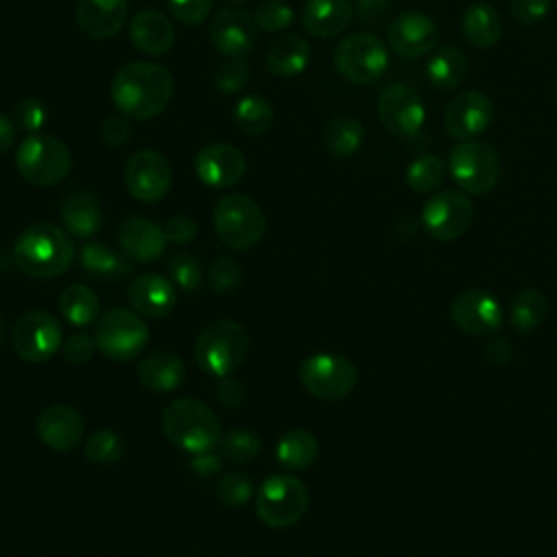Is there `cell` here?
<instances>
[{
	"label": "cell",
	"mask_w": 557,
	"mask_h": 557,
	"mask_svg": "<svg viewBox=\"0 0 557 557\" xmlns=\"http://www.w3.org/2000/svg\"><path fill=\"white\" fill-rule=\"evenodd\" d=\"M170 72L150 61H133L117 70L111 83V100L128 120L157 117L172 98Z\"/></svg>",
	"instance_id": "1"
},
{
	"label": "cell",
	"mask_w": 557,
	"mask_h": 557,
	"mask_svg": "<svg viewBox=\"0 0 557 557\" xmlns=\"http://www.w3.org/2000/svg\"><path fill=\"white\" fill-rule=\"evenodd\" d=\"M76 248L70 235L50 222L26 226L13 244L15 265L33 278H57L74 263Z\"/></svg>",
	"instance_id": "2"
},
{
	"label": "cell",
	"mask_w": 557,
	"mask_h": 557,
	"mask_svg": "<svg viewBox=\"0 0 557 557\" xmlns=\"http://www.w3.org/2000/svg\"><path fill=\"white\" fill-rule=\"evenodd\" d=\"M161 431L170 444L196 455L220 444V418L198 398H174L161 413Z\"/></svg>",
	"instance_id": "3"
},
{
	"label": "cell",
	"mask_w": 557,
	"mask_h": 557,
	"mask_svg": "<svg viewBox=\"0 0 557 557\" xmlns=\"http://www.w3.org/2000/svg\"><path fill=\"white\" fill-rule=\"evenodd\" d=\"M250 350L248 331L235 320L209 322L196 337L194 357L205 374L224 379L231 376Z\"/></svg>",
	"instance_id": "4"
},
{
	"label": "cell",
	"mask_w": 557,
	"mask_h": 557,
	"mask_svg": "<svg viewBox=\"0 0 557 557\" xmlns=\"http://www.w3.org/2000/svg\"><path fill=\"white\" fill-rule=\"evenodd\" d=\"M218 239L231 250L257 246L268 228V220L257 200L246 194H224L213 209Z\"/></svg>",
	"instance_id": "5"
},
{
	"label": "cell",
	"mask_w": 557,
	"mask_h": 557,
	"mask_svg": "<svg viewBox=\"0 0 557 557\" xmlns=\"http://www.w3.org/2000/svg\"><path fill=\"white\" fill-rule=\"evenodd\" d=\"M15 168L26 183L37 187H52L70 174L72 154L61 139L33 133L17 146Z\"/></svg>",
	"instance_id": "6"
},
{
	"label": "cell",
	"mask_w": 557,
	"mask_h": 557,
	"mask_svg": "<svg viewBox=\"0 0 557 557\" xmlns=\"http://www.w3.org/2000/svg\"><path fill=\"white\" fill-rule=\"evenodd\" d=\"M448 170L461 191L483 196L492 191L500 178V157L496 148L481 139L459 141L448 154Z\"/></svg>",
	"instance_id": "7"
},
{
	"label": "cell",
	"mask_w": 557,
	"mask_h": 557,
	"mask_svg": "<svg viewBox=\"0 0 557 557\" xmlns=\"http://www.w3.org/2000/svg\"><path fill=\"white\" fill-rule=\"evenodd\" d=\"M309 507L307 485L292 474L268 476L255 496V511L259 520L272 529L296 524Z\"/></svg>",
	"instance_id": "8"
},
{
	"label": "cell",
	"mask_w": 557,
	"mask_h": 557,
	"mask_svg": "<svg viewBox=\"0 0 557 557\" xmlns=\"http://www.w3.org/2000/svg\"><path fill=\"white\" fill-rule=\"evenodd\" d=\"M94 339L104 357L113 361H131L146 350L150 329L137 311L111 309L96 320Z\"/></svg>",
	"instance_id": "9"
},
{
	"label": "cell",
	"mask_w": 557,
	"mask_h": 557,
	"mask_svg": "<svg viewBox=\"0 0 557 557\" xmlns=\"http://www.w3.org/2000/svg\"><path fill=\"white\" fill-rule=\"evenodd\" d=\"M387 48L372 33L348 35L333 50V65L337 74L357 85L381 78L387 70Z\"/></svg>",
	"instance_id": "10"
},
{
	"label": "cell",
	"mask_w": 557,
	"mask_h": 557,
	"mask_svg": "<svg viewBox=\"0 0 557 557\" xmlns=\"http://www.w3.org/2000/svg\"><path fill=\"white\" fill-rule=\"evenodd\" d=\"M302 387L320 400H342L357 385V366L337 352H313L300 363Z\"/></svg>",
	"instance_id": "11"
},
{
	"label": "cell",
	"mask_w": 557,
	"mask_h": 557,
	"mask_svg": "<svg viewBox=\"0 0 557 557\" xmlns=\"http://www.w3.org/2000/svg\"><path fill=\"white\" fill-rule=\"evenodd\" d=\"M63 331L59 320L44 309L26 311L11 329V344L20 359L28 363H44L63 346Z\"/></svg>",
	"instance_id": "12"
},
{
	"label": "cell",
	"mask_w": 557,
	"mask_h": 557,
	"mask_svg": "<svg viewBox=\"0 0 557 557\" xmlns=\"http://www.w3.org/2000/svg\"><path fill=\"white\" fill-rule=\"evenodd\" d=\"M474 218L472 200L461 189L435 191L422 207L420 222L424 231L437 242H453L461 237Z\"/></svg>",
	"instance_id": "13"
},
{
	"label": "cell",
	"mask_w": 557,
	"mask_h": 557,
	"mask_svg": "<svg viewBox=\"0 0 557 557\" xmlns=\"http://www.w3.org/2000/svg\"><path fill=\"white\" fill-rule=\"evenodd\" d=\"M124 183L135 200L159 202L172 187L170 161L157 150H137L124 165Z\"/></svg>",
	"instance_id": "14"
},
{
	"label": "cell",
	"mask_w": 557,
	"mask_h": 557,
	"mask_svg": "<svg viewBox=\"0 0 557 557\" xmlns=\"http://www.w3.org/2000/svg\"><path fill=\"white\" fill-rule=\"evenodd\" d=\"M376 111L387 133L400 139H413L420 133L426 117L420 94L409 85L400 83L389 85L379 94Z\"/></svg>",
	"instance_id": "15"
},
{
	"label": "cell",
	"mask_w": 557,
	"mask_h": 557,
	"mask_svg": "<svg viewBox=\"0 0 557 557\" xmlns=\"http://www.w3.org/2000/svg\"><path fill=\"white\" fill-rule=\"evenodd\" d=\"M505 311L500 302L483 289H466L450 302V320L466 335L483 337L500 329Z\"/></svg>",
	"instance_id": "16"
},
{
	"label": "cell",
	"mask_w": 557,
	"mask_h": 557,
	"mask_svg": "<svg viewBox=\"0 0 557 557\" xmlns=\"http://www.w3.org/2000/svg\"><path fill=\"white\" fill-rule=\"evenodd\" d=\"M492 122V100L476 89L457 94L444 109V128L459 141L476 139Z\"/></svg>",
	"instance_id": "17"
},
{
	"label": "cell",
	"mask_w": 557,
	"mask_h": 557,
	"mask_svg": "<svg viewBox=\"0 0 557 557\" xmlns=\"http://www.w3.org/2000/svg\"><path fill=\"white\" fill-rule=\"evenodd\" d=\"M437 24L420 11H405L387 26V44L403 59H418L437 44Z\"/></svg>",
	"instance_id": "18"
},
{
	"label": "cell",
	"mask_w": 557,
	"mask_h": 557,
	"mask_svg": "<svg viewBox=\"0 0 557 557\" xmlns=\"http://www.w3.org/2000/svg\"><path fill=\"white\" fill-rule=\"evenodd\" d=\"M255 20L242 9H220L211 17L209 37L226 59H244L255 48Z\"/></svg>",
	"instance_id": "19"
},
{
	"label": "cell",
	"mask_w": 557,
	"mask_h": 557,
	"mask_svg": "<svg viewBox=\"0 0 557 557\" xmlns=\"http://www.w3.org/2000/svg\"><path fill=\"white\" fill-rule=\"evenodd\" d=\"M196 176L207 187H233L246 174V159L239 148L231 144H207L194 161Z\"/></svg>",
	"instance_id": "20"
},
{
	"label": "cell",
	"mask_w": 557,
	"mask_h": 557,
	"mask_svg": "<svg viewBox=\"0 0 557 557\" xmlns=\"http://www.w3.org/2000/svg\"><path fill=\"white\" fill-rule=\"evenodd\" d=\"M39 440L52 450H72L83 442L85 418L78 409L65 403L48 405L39 411L35 422Z\"/></svg>",
	"instance_id": "21"
},
{
	"label": "cell",
	"mask_w": 557,
	"mask_h": 557,
	"mask_svg": "<svg viewBox=\"0 0 557 557\" xmlns=\"http://www.w3.org/2000/svg\"><path fill=\"white\" fill-rule=\"evenodd\" d=\"M126 298L133 311L148 318H165L174 311L178 294L170 278L157 272H144L131 281Z\"/></svg>",
	"instance_id": "22"
},
{
	"label": "cell",
	"mask_w": 557,
	"mask_h": 557,
	"mask_svg": "<svg viewBox=\"0 0 557 557\" xmlns=\"http://www.w3.org/2000/svg\"><path fill=\"white\" fill-rule=\"evenodd\" d=\"M165 242L163 226L141 215L124 218L117 226V244L122 252L139 263L157 261L165 250Z\"/></svg>",
	"instance_id": "23"
},
{
	"label": "cell",
	"mask_w": 557,
	"mask_h": 557,
	"mask_svg": "<svg viewBox=\"0 0 557 557\" xmlns=\"http://www.w3.org/2000/svg\"><path fill=\"white\" fill-rule=\"evenodd\" d=\"M74 17L89 39H111L126 24L128 0H78Z\"/></svg>",
	"instance_id": "24"
},
{
	"label": "cell",
	"mask_w": 557,
	"mask_h": 557,
	"mask_svg": "<svg viewBox=\"0 0 557 557\" xmlns=\"http://www.w3.org/2000/svg\"><path fill=\"white\" fill-rule=\"evenodd\" d=\"M137 381L154 394H168L183 385L185 363L176 352L154 350L141 357L137 366Z\"/></svg>",
	"instance_id": "25"
},
{
	"label": "cell",
	"mask_w": 557,
	"mask_h": 557,
	"mask_svg": "<svg viewBox=\"0 0 557 557\" xmlns=\"http://www.w3.org/2000/svg\"><path fill=\"white\" fill-rule=\"evenodd\" d=\"M352 13V0H307L300 22L309 35L335 37L348 28Z\"/></svg>",
	"instance_id": "26"
},
{
	"label": "cell",
	"mask_w": 557,
	"mask_h": 557,
	"mask_svg": "<svg viewBox=\"0 0 557 557\" xmlns=\"http://www.w3.org/2000/svg\"><path fill=\"white\" fill-rule=\"evenodd\" d=\"M174 24L170 17L157 9L139 11L131 20V41L139 52L150 57L165 54L174 44Z\"/></svg>",
	"instance_id": "27"
},
{
	"label": "cell",
	"mask_w": 557,
	"mask_h": 557,
	"mask_svg": "<svg viewBox=\"0 0 557 557\" xmlns=\"http://www.w3.org/2000/svg\"><path fill=\"white\" fill-rule=\"evenodd\" d=\"M309 57L311 50L305 37L296 33H283L270 41L265 52V67L274 76L292 78L305 72V67L309 65Z\"/></svg>",
	"instance_id": "28"
},
{
	"label": "cell",
	"mask_w": 557,
	"mask_h": 557,
	"mask_svg": "<svg viewBox=\"0 0 557 557\" xmlns=\"http://www.w3.org/2000/svg\"><path fill=\"white\" fill-rule=\"evenodd\" d=\"M61 222L74 237H91L102 226V209L94 194L72 191L61 205Z\"/></svg>",
	"instance_id": "29"
},
{
	"label": "cell",
	"mask_w": 557,
	"mask_h": 557,
	"mask_svg": "<svg viewBox=\"0 0 557 557\" xmlns=\"http://www.w3.org/2000/svg\"><path fill=\"white\" fill-rule=\"evenodd\" d=\"M461 33L474 48H492L503 37V17L487 2H472L461 15Z\"/></svg>",
	"instance_id": "30"
},
{
	"label": "cell",
	"mask_w": 557,
	"mask_h": 557,
	"mask_svg": "<svg viewBox=\"0 0 557 557\" xmlns=\"http://www.w3.org/2000/svg\"><path fill=\"white\" fill-rule=\"evenodd\" d=\"M274 455L283 468L300 472V470H307L309 466H313V461L320 455V444L311 431L296 426V429L285 431L278 437Z\"/></svg>",
	"instance_id": "31"
},
{
	"label": "cell",
	"mask_w": 557,
	"mask_h": 557,
	"mask_svg": "<svg viewBox=\"0 0 557 557\" xmlns=\"http://www.w3.org/2000/svg\"><path fill=\"white\" fill-rule=\"evenodd\" d=\"M468 76V59L455 46L437 48L426 63V78L440 91L459 87Z\"/></svg>",
	"instance_id": "32"
},
{
	"label": "cell",
	"mask_w": 557,
	"mask_h": 557,
	"mask_svg": "<svg viewBox=\"0 0 557 557\" xmlns=\"http://www.w3.org/2000/svg\"><path fill=\"white\" fill-rule=\"evenodd\" d=\"M548 313V298L537 287H524L516 292L509 302V324L518 333L535 331Z\"/></svg>",
	"instance_id": "33"
},
{
	"label": "cell",
	"mask_w": 557,
	"mask_h": 557,
	"mask_svg": "<svg viewBox=\"0 0 557 557\" xmlns=\"http://www.w3.org/2000/svg\"><path fill=\"white\" fill-rule=\"evenodd\" d=\"M320 137L333 157H350L361 148L363 126L352 115H335L324 124Z\"/></svg>",
	"instance_id": "34"
},
{
	"label": "cell",
	"mask_w": 557,
	"mask_h": 557,
	"mask_svg": "<svg viewBox=\"0 0 557 557\" xmlns=\"http://www.w3.org/2000/svg\"><path fill=\"white\" fill-rule=\"evenodd\" d=\"M100 300L87 285H70L59 296V309L65 322L74 326H89L98 318Z\"/></svg>",
	"instance_id": "35"
},
{
	"label": "cell",
	"mask_w": 557,
	"mask_h": 557,
	"mask_svg": "<svg viewBox=\"0 0 557 557\" xmlns=\"http://www.w3.org/2000/svg\"><path fill=\"white\" fill-rule=\"evenodd\" d=\"M233 122L246 135H263L265 131L272 128L274 109L268 98L259 94H250L235 104Z\"/></svg>",
	"instance_id": "36"
},
{
	"label": "cell",
	"mask_w": 557,
	"mask_h": 557,
	"mask_svg": "<svg viewBox=\"0 0 557 557\" xmlns=\"http://www.w3.org/2000/svg\"><path fill=\"white\" fill-rule=\"evenodd\" d=\"M81 265L94 274V276H102V278H113V276H122L128 270L126 259L115 252L111 246H107L104 242H89L81 248Z\"/></svg>",
	"instance_id": "37"
},
{
	"label": "cell",
	"mask_w": 557,
	"mask_h": 557,
	"mask_svg": "<svg viewBox=\"0 0 557 557\" xmlns=\"http://www.w3.org/2000/svg\"><path fill=\"white\" fill-rule=\"evenodd\" d=\"M446 176V168L444 161L435 154H420L418 159H413L405 172V181L409 185L411 191L418 194H429L435 191Z\"/></svg>",
	"instance_id": "38"
},
{
	"label": "cell",
	"mask_w": 557,
	"mask_h": 557,
	"mask_svg": "<svg viewBox=\"0 0 557 557\" xmlns=\"http://www.w3.org/2000/svg\"><path fill=\"white\" fill-rule=\"evenodd\" d=\"M218 446L224 459L235 463H250L261 453V437L246 426H235L220 437Z\"/></svg>",
	"instance_id": "39"
},
{
	"label": "cell",
	"mask_w": 557,
	"mask_h": 557,
	"mask_svg": "<svg viewBox=\"0 0 557 557\" xmlns=\"http://www.w3.org/2000/svg\"><path fill=\"white\" fill-rule=\"evenodd\" d=\"M83 453H85L89 463L111 466V463H117L122 459L124 440L113 429H98L85 440Z\"/></svg>",
	"instance_id": "40"
},
{
	"label": "cell",
	"mask_w": 557,
	"mask_h": 557,
	"mask_svg": "<svg viewBox=\"0 0 557 557\" xmlns=\"http://www.w3.org/2000/svg\"><path fill=\"white\" fill-rule=\"evenodd\" d=\"M252 20L265 33H283L294 22V11L283 0H263L255 7Z\"/></svg>",
	"instance_id": "41"
},
{
	"label": "cell",
	"mask_w": 557,
	"mask_h": 557,
	"mask_svg": "<svg viewBox=\"0 0 557 557\" xmlns=\"http://www.w3.org/2000/svg\"><path fill=\"white\" fill-rule=\"evenodd\" d=\"M168 274H170L172 283L183 292L198 289L200 281H202L200 263L191 252H176L174 257H170Z\"/></svg>",
	"instance_id": "42"
},
{
	"label": "cell",
	"mask_w": 557,
	"mask_h": 557,
	"mask_svg": "<svg viewBox=\"0 0 557 557\" xmlns=\"http://www.w3.org/2000/svg\"><path fill=\"white\" fill-rule=\"evenodd\" d=\"M215 494H218V500L224 507H242L252 498L255 485H252L248 474L231 472V474H224L220 479V483L215 487Z\"/></svg>",
	"instance_id": "43"
},
{
	"label": "cell",
	"mask_w": 557,
	"mask_h": 557,
	"mask_svg": "<svg viewBox=\"0 0 557 557\" xmlns=\"http://www.w3.org/2000/svg\"><path fill=\"white\" fill-rule=\"evenodd\" d=\"M250 81V70L244 59H226L215 67L213 83L222 94H237Z\"/></svg>",
	"instance_id": "44"
},
{
	"label": "cell",
	"mask_w": 557,
	"mask_h": 557,
	"mask_svg": "<svg viewBox=\"0 0 557 557\" xmlns=\"http://www.w3.org/2000/svg\"><path fill=\"white\" fill-rule=\"evenodd\" d=\"M207 278L215 294H233L242 283V268L231 257H218L211 263Z\"/></svg>",
	"instance_id": "45"
},
{
	"label": "cell",
	"mask_w": 557,
	"mask_h": 557,
	"mask_svg": "<svg viewBox=\"0 0 557 557\" xmlns=\"http://www.w3.org/2000/svg\"><path fill=\"white\" fill-rule=\"evenodd\" d=\"M46 117H48V111L39 98L28 96L15 104V122L20 124L22 131H26L30 135L39 133L44 128Z\"/></svg>",
	"instance_id": "46"
},
{
	"label": "cell",
	"mask_w": 557,
	"mask_h": 557,
	"mask_svg": "<svg viewBox=\"0 0 557 557\" xmlns=\"http://www.w3.org/2000/svg\"><path fill=\"white\" fill-rule=\"evenodd\" d=\"M165 2L170 13L187 26L202 24L213 9V0H165Z\"/></svg>",
	"instance_id": "47"
},
{
	"label": "cell",
	"mask_w": 557,
	"mask_h": 557,
	"mask_svg": "<svg viewBox=\"0 0 557 557\" xmlns=\"http://www.w3.org/2000/svg\"><path fill=\"white\" fill-rule=\"evenodd\" d=\"M511 17L522 26H535L550 13V0H511Z\"/></svg>",
	"instance_id": "48"
},
{
	"label": "cell",
	"mask_w": 557,
	"mask_h": 557,
	"mask_svg": "<svg viewBox=\"0 0 557 557\" xmlns=\"http://www.w3.org/2000/svg\"><path fill=\"white\" fill-rule=\"evenodd\" d=\"M96 339L89 337L87 333H72L63 346H61V352L65 357V361L70 363H89L94 352H96Z\"/></svg>",
	"instance_id": "49"
},
{
	"label": "cell",
	"mask_w": 557,
	"mask_h": 557,
	"mask_svg": "<svg viewBox=\"0 0 557 557\" xmlns=\"http://www.w3.org/2000/svg\"><path fill=\"white\" fill-rule=\"evenodd\" d=\"M131 135H133V128H131L126 115H111L100 126V139L109 148L124 146L131 139Z\"/></svg>",
	"instance_id": "50"
},
{
	"label": "cell",
	"mask_w": 557,
	"mask_h": 557,
	"mask_svg": "<svg viewBox=\"0 0 557 557\" xmlns=\"http://www.w3.org/2000/svg\"><path fill=\"white\" fill-rule=\"evenodd\" d=\"M196 233H198L196 222L189 215H183V213H176V215L168 218L165 224H163V235L170 244H187L196 237Z\"/></svg>",
	"instance_id": "51"
},
{
	"label": "cell",
	"mask_w": 557,
	"mask_h": 557,
	"mask_svg": "<svg viewBox=\"0 0 557 557\" xmlns=\"http://www.w3.org/2000/svg\"><path fill=\"white\" fill-rule=\"evenodd\" d=\"M392 4L394 0H355V11L363 24L379 26L389 17Z\"/></svg>",
	"instance_id": "52"
},
{
	"label": "cell",
	"mask_w": 557,
	"mask_h": 557,
	"mask_svg": "<svg viewBox=\"0 0 557 557\" xmlns=\"http://www.w3.org/2000/svg\"><path fill=\"white\" fill-rule=\"evenodd\" d=\"M218 387H215V398L228 407V409H235L244 403L246 398V387L239 379H233V376H224V379H218Z\"/></svg>",
	"instance_id": "53"
},
{
	"label": "cell",
	"mask_w": 557,
	"mask_h": 557,
	"mask_svg": "<svg viewBox=\"0 0 557 557\" xmlns=\"http://www.w3.org/2000/svg\"><path fill=\"white\" fill-rule=\"evenodd\" d=\"M511 344L505 337H490L483 346V355L487 361L496 366H505L511 359Z\"/></svg>",
	"instance_id": "54"
},
{
	"label": "cell",
	"mask_w": 557,
	"mask_h": 557,
	"mask_svg": "<svg viewBox=\"0 0 557 557\" xmlns=\"http://www.w3.org/2000/svg\"><path fill=\"white\" fill-rule=\"evenodd\" d=\"M189 466H191V470H194L198 476H211V474H215V472L222 468V459H220V455H215L213 450H207V453H196V455H191Z\"/></svg>",
	"instance_id": "55"
},
{
	"label": "cell",
	"mask_w": 557,
	"mask_h": 557,
	"mask_svg": "<svg viewBox=\"0 0 557 557\" xmlns=\"http://www.w3.org/2000/svg\"><path fill=\"white\" fill-rule=\"evenodd\" d=\"M15 141V126L13 122L0 113V154L7 152Z\"/></svg>",
	"instance_id": "56"
},
{
	"label": "cell",
	"mask_w": 557,
	"mask_h": 557,
	"mask_svg": "<svg viewBox=\"0 0 557 557\" xmlns=\"http://www.w3.org/2000/svg\"><path fill=\"white\" fill-rule=\"evenodd\" d=\"M231 2H235V4H242V2H248V0H231Z\"/></svg>",
	"instance_id": "57"
},
{
	"label": "cell",
	"mask_w": 557,
	"mask_h": 557,
	"mask_svg": "<svg viewBox=\"0 0 557 557\" xmlns=\"http://www.w3.org/2000/svg\"><path fill=\"white\" fill-rule=\"evenodd\" d=\"M555 98H557V81H555Z\"/></svg>",
	"instance_id": "58"
},
{
	"label": "cell",
	"mask_w": 557,
	"mask_h": 557,
	"mask_svg": "<svg viewBox=\"0 0 557 557\" xmlns=\"http://www.w3.org/2000/svg\"><path fill=\"white\" fill-rule=\"evenodd\" d=\"M0 329H2V318H0Z\"/></svg>",
	"instance_id": "59"
}]
</instances>
